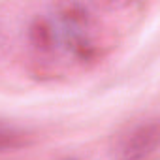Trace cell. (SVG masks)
I'll list each match as a JSON object with an SVG mask.
<instances>
[{
  "label": "cell",
  "instance_id": "6da1fadb",
  "mask_svg": "<svg viewBox=\"0 0 160 160\" xmlns=\"http://www.w3.org/2000/svg\"><path fill=\"white\" fill-rule=\"evenodd\" d=\"M158 147V124L151 122L138 128L126 141L124 156L126 160H145Z\"/></svg>",
  "mask_w": 160,
  "mask_h": 160
},
{
  "label": "cell",
  "instance_id": "7a4b0ae2",
  "mask_svg": "<svg viewBox=\"0 0 160 160\" xmlns=\"http://www.w3.org/2000/svg\"><path fill=\"white\" fill-rule=\"evenodd\" d=\"M30 40L32 43L42 49V51H51L57 43V34L53 30V27L47 23V21H36L32 27H30Z\"/></svg>",
  "mask_w": 160,
  "mask_h": 160
},
{
  "label": "cell",
  "instance_id": "3957f363",
  "mask_svg": "<svg viewBox=\"0 0 160 160\" xmlns=\"http://www.w3.org/2000/svg\"><path fill=\"white\" fill-rule=\"evenodd\" d=\"M62 21L68 27V30L77 32L79 28H83L87 25L89 15H87V12L81 6H66L64 12H62Z\"/></svg>",
  "mask_w": 160,
  "mask_h": 160
},
{
  "label": "cell",
  "instance_id": "277c9868",
  "mask_svg": "<svg viewBox=\"0 0 160 160\" xmlns=\"http://www.w3.org/2000/svg\"><path fill=\"white\" fill-rule=\"evenodd\" d=\"M25 143L23 136L13 132V130H4L0 128V151H6V149H15L21 147Z\"/></svg>",
  "mask_w": 160,
  "mask_h": 160
},
{
  "label": "cell",
  "instance_id": "5b68a950",
  "mask_svg": "<svg viewBox=\"0 0 160 160\" xmlns=\"http://www.w3.org/2000/svg\"><path fill=\"white\" fill-rule=\"evenodd\" d=\"M145 160H154V158H145Z\"/></svg>",
  "mask_w": 160,
  "mask_h": 160
}]
</instances>
